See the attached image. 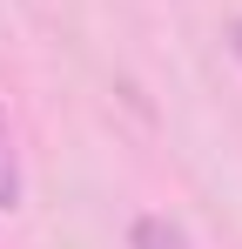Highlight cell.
Masks as SVG:
<instances>
[{
  "label": "cell",
  "mask_w": 242,
  "mask_h": 249,
  "mask_svg": "<svg viewBox=\"0 0 242 249\" xmlns=\"http://www.w3.org/2000/svg\"><path fill=\"white\" fill-rule=\"evenodd\" d=\"M128 249H189V236H182L168 215H141V222L128 229Z\"/></svg>",
  "instance_id": "cell-1"
},
{
  "label": "cell",
  "mask_w": 242,
  "mask_h": 249,
  "mask_svg": "<svg viewBox=\"0 0 242 249\" xmlns=\"http://www.w3.org/2000/svg\"><path fill=\"white\" fill-rule=\"evenodd\" d=\"M0 209H20V162H14V135L0 122Z\"/></svg>",
  "instance_id": "cell-2"
},
{
  "label": "cell",
  "mask_w": 242,
  "mask_h": 249,
  "mask_svg": "<svg viewBox=\"0 0 242 249\" xmlns=\"http://www.w3.org/2000/svg\"><path fill=\"white\" fill-rule=\"evenodd\" d=\"M229 41H236V54H242V20H236V34H229Z\"/></svg>",
  "instance_id": "cell-3"
}]
</instances>
